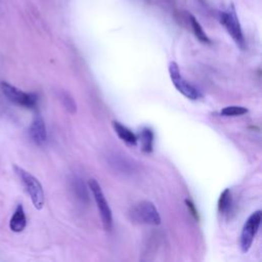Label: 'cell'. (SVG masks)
<instances>
[{"mask_svg": "<svg viewBox=\"0 0 262 262\" xmlns=\"http://www.w3.org/2000/svg\"><path fill=\"white\" fill-rule=\"evenodd\" d=\"M13 169L16 175L18 176V178L20 179L23 185L25 186L28 194L30 195L34 207L37 210H41L44 206L45 196H44L42 185L39 182V180L35 176H33L31 173H29L28 171H26L25 169L16 165L13 166Z\"/></svg>", "mask_w": 262, "mask_h": 262, "instance_id": "1", "label": "cell"}, {"mask_svg": "<svg viewBox=\"0 0 262 262\" xmlns=\"http://www.w3.org/2000/svg\"><path fill=\"white\" fill-rule=\"evenodd\" d=\"M130 220L137 224L159 225L161 223V216L150 201H140L133 205L129 211Z\"/></svg>", "mask_w": 262, "mask_h": 262, "instance_id": "2", "label": "cell"}, {"mask_svg": "<svg viewBox=\"0 0 262 262\" xmlns=\"http://www.w3.org/2000/svg\"><path fill=\"white\" fill-rule=\"evenodd\" d=\"M219 23L225 28L227 33L230 35L235 44L241 48H245V38L243 30L235 11L233 4H230L226 10L218 12Z\"/></svg>", "mask_w": 262, "mask_h": 262, "instance_id": "3", "label": "cell"}, {"mask_svg": "<svg viewBox=\"0 0 262 262\" xmlns=\"http://www.w3.org/2000/svg\"><path fill=\"white\" fill-rule=\"evenodd\" d=\"M88 185H89V188H90V190L93 194V198L95 200L97 209L99 210L103 228L105 230L110 231L113 227V215H112V210L108 206V203L103 194V191H102L99 183L94 178L89 179Z\"/></svg>", "mask_w": 262, "mask_h": 262, "instance_id": "4", "label": "cell"}, {"mask_svg": "<svg viewBox=\"0 0 262 262\" xmlns=\"http://www.w3.org/2000/svg\"><path fill=\"white\" fill-rule=\"evenodd\" d=\"M0 87L7 99L14 104L28 108H34L38 102L37 94L25 92L5 81L0 83Z\"/></svg>", "mask_w": 262, "mask_h": 262, "instance_id": "5", "label": "cell"}, {"mask_svg": "<svg viewBox=\"0 0 262 262\" xmlns=\"http://www.w3.org/2000/svg\"><path fill=\"white\" fill-rule=\"evenodd\" d=\"M169 75H170V79L173 83V85L175 86V88L182 94L184 95L186 98L191 99V100H196L199 98L202 97V93L200 92L199 89H196L193 85H191L190 83H188L181 75L179 67L177 64V62L175 61H170L169 67Z\"/></svg>", "mask_w": 262, "mask_h": 262, "instance_id": "6", "label": "cell"}, {"mask_svg": "<svg viewBox=\"0 0 262 262\" xmlns=\"http://www.w3.org/2000/svg\"><path fill=\"white\" fill-rule=\"evenodd\" d=\"M261 219H262V212L260 210H257L254 213H252L249 216V218L246 220L242 229L241 243H239L243 253H247L250 250L253 244V241L258 232Z\"/></svg>", "mask_w": 262, "mask_h": 262, "instance_id": "7", "label": "cell"}, {"mask_svg": "<svg viewBox=\"0 0 262 262\" xmlns=\"http://www.w3.org/2000/svg\"><path fill=\"white\" fill-rule=\"evenodd\" d=\"M29 134L33 142L37 145H43L47 140V131L43 118L36 115L29 128Z\"/></svg>", "mask_w": 262, "mask_h": 262, "instance_id": "8", "label": "cell"}, {"mask_svg": "<svg viewBox=\"0 0 262 262\" xmlns=\"http://www.w3.org/2000/svg\"><path fill=\"white\" fill-rule=\"evenodd\" d=\"M112 125H113L115 132L117 133V135L119 136V138L121 140H123L124 142H126L129 145L137 144L138 137L130 129H128L126 126H124L123 124H121L118 121H113Z\"/></svg>", "mask_w": 262, "mask_h": 262, "instance_id": "9", "label": "cell"}, {"mask_svg": "<svg viewBox=\"0 0 262 262\" xmlns=\"http://www.w3.org/2000/svg\"><path fill=\"white\" fill-rule=\"evenodd\" d=\"M27 218L21 204H18L15 208V211L10 218L9 227L13 232H20L26 228Z\"/></svg>", "mask_w": 262, "mask_h": 262, "instance_id": "10", "label": "cell"}, {"mask_svg": "<svg viewBox=\"0 0 262 262\" xmlns=\"http://www.w3.org/2000/svg\"><path fill=\"white\" fill-rule=\"evenodd\" d=\"M139 141L141 145V150L144 152H151L152 151V146H154V132L145 127L140 131L139 134Z\"/></svg>", "mask_w": 262, "mask_h": 262, "instance_id": "11", "label": "cell"}, {"mask_svg": "<svg viewBox=\"0 0 262 262\" xmlns=\"http://www.w3.org/2000/svg\"><path fill=\"white\" fill-rule=\"evenodd\" d=\"M189 17V24H190V27H191V30L194 34V36L196 37V39L204 43V44H210L211 43V40L210 38L208 37V35L206 34V32L204 31L203 27L201 26V24L198 21V19L192 15V14H189L188 15Z\"/></svg>", "mask_w": 262, "mask_h": 262, "instance_id": "12", "label": "cell"}, {"mask_svg": "<svg viewBox=\"0 0 262 262\" xmlns=\"http://www.w3.org/2000/svg\"><path fill=\"white\" fill-rule=\"evenodd\" d=\"M232 205V198H231V192L229 188H225L218 200V211L222 215H226L229 213L230 208Z\"/></svg>", "mask_w": 262, "mask_h": 262, "instance_id": "13", "label": "cell"}, {"mask_svg": "<svg viewBox=\"0 0 262 262\" xmlns=\"http://www.w3.org/2000/svg\"><path fill=\"white\" fill-rule=\"evenodd\" d=\"M59 99L61 101V104L64 106V108L70 113V114H75L77 112V104L73 96L64 91H61L59 93Z\"/></svg>", "mask_w": 262, "mask_h": 262, "instance_id": "14", "label": "cell"}, {"mask_svg": "<svg viewBox=\"0 0 262 262\" xmlns=\"http://www.w3.org/2000/svg\"><path fill=\"white\" fill-rule=\"evenodd\" d=\"M248 113V108L239 105H229L225 106L220 111V114L224 117H238L246 115Z\"/></svg>", "mask_w": 262, "mask_h": 262, "instance_id": "15", "label": "cell"}, {"mask_svg": "<svg viewBox=\"0 0 262 262\" xmlns=\"http://www.w3.org/2000/svg\"><path fill=\"white\" fill-rule=\"evenodd\" d=\"M74 190L76 191L77 195L82 200V201H87L88 200V194L86 191V188L84 184L81 182L80 179H76L74 182Z\"/></svg>", "mask_w": 262, "mask_h": 262, "instance_id": "16", "label": "cell"}, {"mask_svg": "<svg viewBox=\"0 0 262 262\" xmlns=\"http://www.w3.org/2000/svg\"><path fill=\"white\" fill-rule=\"evenodd\" d=\"M185 204H186V207L188 208V210L190 211V213L192 214V216L198 219V211H196L193 203L191 201H189V200H185Z\"/></svg>", "mask_w": 262, "mask_h": 262, "instance_id": "17", "label": "cell"}]
</instances>
